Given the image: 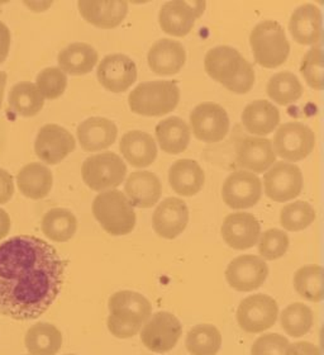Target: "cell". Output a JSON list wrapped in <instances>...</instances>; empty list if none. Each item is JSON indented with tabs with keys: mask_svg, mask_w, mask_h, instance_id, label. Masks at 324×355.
Instances as JSON below:
<instances>
[{
	"mask_svg": "<svg viewBox=\"0 0 324 355\" xmlns=\"http://www.w3.org/2000/svg\"><path fill=\"white\" fill-rule=\"evenodd\" d=\"M65 263L52 245L21 235L0 245V313L35 320L59 296Z\"/></svg>",
	"mask_w": 324,
	"mask_h": 355,
	"instance_id": "obj_1",
	"label": "cell"
},
{
	"mask_svg": "<svg viewBox=\"0 0 324 355\" xmlns=\"http://www.w3.org/2000/svg\"><path fill=\"white\" fill-rule=\"evenodd\" d=\"M108 330L118 339H129L140 333L142 326L152 313L147 298L134 291H119L108 302Z\"/></svg>",
	"mask_w": 324,
	"mask_h": 355,
	"instance_id": "obj_2",
	"label": "cell"
},
{
	"mask_svg": "<svg viewBox=\"0 0 324 355\" xmlns=\"http://www.w3.org/2000/svg\"><path fill=\"white\" fill-rule=\"evenodd\" d=\"M180 102V89L175 82L142 83L133 89L128 104L133 113L146 117H161L174 111Z\"/></svg>",
	"mask_w": 324,
	"mask_h": 355,
	"instance_id": "obj_3",
	"label": "cell"
},
{
	"mask_svg": "<svg viewBox=\"0 0 324 355\" xmlns=\"http://www.w3.org/2000/svg\"><path fill=\"white\" fill-rule=\"evenodd\" d=\"M93 214L111 236H125L136 227V212L125 193L111 189L99 193L93 203Z\"/></svg>",
	"mask_w": 324,
	"mask_h": 355,
	"instance_id": "obj_4",
	"label": "cell"
},
{
	"mask_svg": "<svg viewBox=\"0 0 324 355\" xmlns=\"http://www.w3.org/2000/svg\"><path fill=\"white\" fill-rule=\"evenodd\" d=\"M250 44L256 62L266 69L281 67L290 53L285 31L279 23L270 19L258 23L252 30Z\"/></svg>",
	"mask_w": 324,
	"mask_h": 355,
	"instance_id": "obj_5",
	"label": "cell"
},
{
	"mask_svg": "<svg viewBox=\"0 0 324 355\" xmlns=\"http://www.w3.org/2000/svg\"><path fill=\"white\" fill-rule=\"evenodd\" d=\"M82 180L91 191L105 192L123 183L127 166L114 153H102L88 157L81 168Z\"/></svg>",
	"mask_w": 324,
	"mask_h": 355,
	"instance_id": "obj_6",
	"label": "cell"
},
{
	"mask_svg": "<svg viewBox=\"0 0 324 355\" xmlns=\"http://www.w3.org/2000/svg\"><path fill=\"white\" fill-rule=\"evenodd\" d=\"M273 146L276 156L296 163L310 155L316 146V135L302 122H287L278 128Z\"/></svg>",
	"mask_w": 324,
	"mask_h": 355,
	"instance_id": "obj_7",
	"label": "cell"
},
{
	"mask_svg": "<svg viewBox=\"0 0 324 355\" xmlns=\"http://www.w3.org/2000/svg\"><path fill=\"white\" fill-rule=\"evenodd\" d=\"M183 334V326L179 318L160 311L150 316L141 331V341L154 353H168L177 347V341Z\"/></svg>",
	"mask_w": 324,
	"mask_h": 355,
	"instance_id": "obj_8",
	"label": "cell"
},
{
	"mask_svg": "<svg viewBox=\"0 0 324 355\" xmlns=\"http://www.w3.org/2000/svg\"><path fill=\"white\" fill-rule=\"evenodd\" d=\"M278 315L279 307L273 297L260 293L244 298L240 304L237 322L246 333H264L275 325Z\"/></svg>",
	"mask_w": 324,
	"mask_h": 355,
	"instance_id": "obj_9",
	"label": "cell"
},
{
	"mask_svg": "<svg viewBox=\"0 0 324 355\" xmlns=\"http://www.w3.org/2000/svg\"><path fill=\"white\" fill-rule=\"evenodd\" d=\"M262 183L260 178L251 171H238L232 173L223 183L222 198L233 209L253 207L261 200Z\"/></svg>",
	"mask_w": 324,
	"mask_h": 355,
	"instance_id": "obj_10",
	"label": "cell"
},
{
	"mask_svg": "<svg viewBox=\"0 0 324 355\" xmlns=\"http://www.w3.org/2000/svg\"><path fill=\"white\" fill-rule=\"evenodd\" d=\"M206 3L172 0L162 6L159 23L161 30L174 37H184L190 33L195 21L204 13Z\"/></svg>",
	"mask_w": 324,
	"mask_h": 355,
	"instance_id": "obj_11",
	"label": "cell"
},
{
	"mask_svg": "<svg viewBox=\"0 0 324 355\" xmlns=\"http://www.w3.org/2000/svg\"><path fill=\"white\" fill-rule=\"evenodd\" d=\"M190 126L198 140L219 142L229 131L228 114L219 104L201 103L190 113Z\"/></svg>",
	"mask_w": 324,
	"mask_h": 355,
	"instance_id": "obj_12",
	"label": "cell"
},
{
	"mask_svg": "<svg viewBox=\"0 0 324 355\" xmlns=\"http://www.w3.org/2000/svg\"><path fill=\"white\" fill-rule=\"evenodd\" d=\"M265 194L275 202H287L296 198L303 189V173L295 164H273L264 177Z\"/></svg>",
	"mask_w": 324,
	"mask_h": 355,
	"instance_id": "obj_13",
	"label": "cell"
},
{
	"mask_svg": "<svg viewBox=\"0 0 324 355\" xmlns=\"http://www.w3.org/2000/svg\"><path fill=\"white\" fill-rule=\"evenodd\" d=\"M269 275L265 260L256 255H241L232 260L226 270L229 286L238 292H252L260 288Z\"/></svg>",
	"mask_w": 324,
	"mask_h": 355,
	"instance_id": "obj_14",
	"label": "cell"
},
{
	"mask_svg": "<svg viewBox=\"0 0 324 355\" xmlns=\"http://www.w3.org/2000/svg\"><path fill=\"white\" fill-rule=\"evenodd\" d=\"M100 85L111 93H123L137 80V67L131 58L122 53L105 56L96 70Z\"/></svg>",
	"mask_w": 324,
	"mask_h": 355,
	"instance_id": "obj_15",
	"label": "cell"
},
{
	"mask_svg": "<svg viewBox=\"0 0 324 355\" xmlns=\"http://www.w3.org/2000/svg\"><path fill=\"white\" fill-rule=\"evenodd\" d=\"M74 136L59 125H46L35 141L36 155L48 165H56L66 159L75 150Z\"/></svg>",
	"mask_w": 324,
	"mask_h": 355,
	"instance_id": "obj_16",
	"label": "cell"
},
{
	"mask_svg": "<svg viewBox=\"0 0 324 355\" xmlns=\"http://www.w3.org/2000/svg\"><path fill=\"white\" fill-rule=\"evenodd\" d=\"M246 61L236 49L218 46L206 52L204 67L206 74L227 89L241 74Z\"/></svg>",
	"mask_w": 324,
	"mask_h": 355,
	"instance_id": "obj_17",
	"label": "cell"
},
{
	"mask_svg": "<svg viewBox=\"0 0 324 355\" xmlns=\"http://www.w3.org/2000/svg\"><path fill=\"white\" fill-rule=\"evenodd\" d=\"M223 240L235 250H247L258 244L261 225L252 214L237 212L227 216L221 227Z\"/></svg>",
	"mask_w": 324,
	"mask_h": 355,
	"instance_id": "obj_18",
	"label": "cell"
},
{
	"mask_svg": "<svg viewBox=\"0 0 324 355\" xmlns=\"http://www.w3.org/2000/svg\"><path fill=\"white\" fill-rule=\"evenodd\" d=\"M189 222V209L184 200L170 197L157 206L152 225L156 234L162 239L174 240L184 232Z\"/></svg>",
	"mask_w": 324,
	"mask_h": 355,
	"instance_id": "obj_19",
	"label": "cell"
},
{
	"mask_svg": "<svg viewBox=\"0 0 324 355\" xmlns=\"http://www.w3.org/2000/svg\"><path fill=\"white\" fill-rule=\"evenodd\" d=\"M276 162L273 141L264 137H244L237 144V163L251 173H265Z\"/></svg>",
	"mask_w": 324,
	"mask_h": 355,
	"instance_id": "obj_20",
	"label": "cell"
},
{
	"mask_svg": "<svg viewBox=\"0 0 324 355\" xmlns=\"http://www.w3.org/2000/svg\"><path fill=\"white\" fill-rule=\"evenodd\" d=\"M78 8L81 17L98 28L111 30L120 26L128 15V3L125 1H79Z\"/></svg>",
	"mask_w": 324,
	"mask_h": 355,
	"instance_id": "obj_21",
	"label": "cell"
},
{
	"mask_svg": "<svg viewBox=\"0 0 324 355\" xmlns=\"http://www.w3.org/2000/svg\"><path fill=\"white\" fill-rule=\"evenodd\" d=\"M148 67L160 76H170L177 74L186 61V52L184 46L172 41L169 38H163L152 44L147 55Z\"/></svg>",
	"mask_w": 324,
	"mask_h": 355,
	"instance_id": "obj_22",
	"label": "cell"
},
{
	"mask_svg": "<svg viewBox=\"0 0 324 355\" xmlns=\"http://www.w3.org/2000/svg\"><path fill=\"white\" fill-rule=\"evenodd\" d=\"M76 133L81 148L89 153H94L111 148L117 140L118 128L111 119L91 117L81 122Z\"/></svg>",
	"mask_w": 324,
	"mask_h": 355,
	"instance_id": "obj_23",
	"label": "cell"
},
{
	"mask_svg": "<svg viewBox=\"0 0 324 355\" xmlns=\"http://www.w3.org/2000/svg\"><path fill=\"white\" fill-rule=\"evenodd\" d=\"M125 192L132 206L151 208L161 198V182L151 171H133L125 180Z\"/></svg>",
	"mask_w": 324,
	"mask_h": 355,
	"instance_id": "obj_24",
	"label": "cell"
},
{
	"mask_svg": "<svg viewBox=\"0 0 324 355\" xmlns=\"http://www.w3.org/2000/svg\"><path fill=\"white\" fill-rule=\"evenodd\" d=\"M289 31L295 42L304 46L319 44L322 38V13L313 4L296 8L289 21Z\"/></svg>",
	"mask_w": 324,
	"mask_h": 355,
	"instance_id": "obj_25",
	"label": "cell"
},
{
	"mask_svg": "<svg viewBox=\"0 0 324 355\" xmlns=\"http://www.w3.org/2000/svg\"><path fill=\"white\" fill-rule=\"evenodd\" d=\"M206 174L199 164L190 159H181L171 165L169 171L170 187L183 197H192L201 191Z\"/></svg>",
	"mask_w": 324,
	"mask_h": 355,
	"instance_id": "obj_26",
	"label": "cell"
},
{
	"mask_svg": "<svg viewBox=\"0 0 324 355\" xmlns=\"http://www.w3.org/2000/svg\"><path fill=\"white\" fill-rule=\"evenodd\" d=\"M119 150L125 160L134 168H147L157 157V146L154 137L147 132L129 131L119 142Z\"/></svg>",
	"mask_w": 324,
	"mask_h": 355,
	"instance_id": "obj_27",
	"label": "cell"
},
{
	"mask_svg": "<svg viewBox=\"0 0 324 355\" xmlns=\"http://www.w3.org/2000/svg\"><path fill=\"white\" fill-rule=\"evenodd\" d=\"M279 123L280 112L271 102L258 99L243 110L242 125L252 135H270Z\"/></svg>",
	"mask_w": 324,
	"mask_h": 355,
	"instance_id": "obj_28",
	"label": "cell"
},
{
	"mask_svg": "<svg viewBox=\"0 0 324 355\" xmlns=\"http://www.w3.org/2000/svg\"><path fill=\"white\" fill-rule=\"evenodd\" d=\"M156 139L163 153L179 155L189 146L192 131L184 119L169 117L156 126Z\"/></svg>",
	"mask_w": 324,
	"mask_h": 355,
	"instance_id": "obj_29",
	"label": "cell"
},
{
	"mask_svg": "<svg viewBox=\"0 0 324 355\" xmlns=\"http://www.w3.org/2000/svg\"><path fill=\"white\" fill-rule=\"evenodd\" d=\"M17 184L24 197L42 200L51 192L53 175L42 164L30 163L23 166L17 174Z\"/></svg>",
	"mask_w": 324,
	"mask_h": 355,
	"instance_id": "obj_30",
	"label": "cell"
},
{
	"mask_svg": "<svg viewBox=\"0 0 324 355\" xmlns=\"http://www.w3.org/2000/svg\"><path fill=\"white\" fill-rule=\"evenodd\" d=\"M99 55L93 46L84 42L69 44L60 52L59 69L65 74L80 76L89 74L98 62Z\"/></svg>",
	"mask_w": 324,
	"mask_h": 355,
	"instance_id": "obj_31",
	"label": "cell"
},
{
	"mask_svg": "<svg viewBox=\"0 0 324 355\" xmlns=\"http://www.w3.org/2000/svg\"><path fill=\"white\" fill-rule=\"evenodd\" d=\"M24 345L30 355H56L62 347V334L52 324L38 322L27 330Z\"/></svg>",
	"mask_w": 324,
	"mask_h": 355,
	"instance_id": "obj_32",
	"label": "cell"
},
{
	"mask_svg": "<svg viewBox=\"0 0 324 355\" xmlns=\"http://www.w3.org/2000/svg\"><path fill=\"white\" fill-rule=\"evenodd\" d=\"M42 232L55 243L71 240L78 230V220L66 208H52L42 218Z\"/></svg>",
	"mask_w": 324,
	"mask_h": 355,
	"instance_id": "obj_33",
	"label": "cell"
},
{
	"mask_svg": "<svg viewBox=\"0 0 324 355\" xmlns=\"http://www.w3.org/2000/svg\"><path fill=\"white\" fill-rule=\"evenodd\" d=\"M44 98L36 84L22 82L15 84L9 93V107L15 114L33 117L42 111Z\"/></svg>",
	"mask_w": 324,
	"mask_h": 355,
	"instance_id": "obj_34",
	"label": "cell"
},
{
	"mask_svg": "<svg viewBox=\"0 0 324 355\" xmlns=\"http://www.w3.org/2000/svg\"><path fill=\"white\" fill-rule=\"evenodd\" d=\"M266 93L275 103L289 105L302 98L303 85L296 75L290 71H281L270 78Z\"/></svg>",
	"mask_w": 324,
	"mask_h": 355,
	"instance_id": "obj_35",
	"label": "cell"
},
{
	"mask_svg": "<svg viewBox=\"0 0 324 355\" xmlns=\"http://www.w3.org/2000/svg\"><path fill=\"white\" fill-rule=\"evenodd\" d=\"M185 345L192 355H217L221 350L222 335L215 326L200 324L190 329Z\"/></svg>",
	"mask_w": 324,
	"mask_h": 355,
	"instance_id": "obj_36",
	"label": "cell"
},
{
	"mask_svg": "<svg viewBox=\"0 0 324 355\" xmlns=\"http://www.w3.org/2000/svg\"><path fill=\"white\" fill-rule=\"evenodd\" d=\"M280 322L282 330L287 335L302 338L312 330L314 322L313 311L302 302L289 304L280 315Z\"/></svg>",
	"mask_w": 324,
	"mask_h": 355,
	"instance_id": "obj_37",
	"label": "cell"
},
{
	"mask_svg": "<svg viewBox=\"0 0 324 355\" xmlns=\"http://www.w3.org/2000/svg\"><path fill=\"white\" fill-rule=\"evenodd\" d=\"M295 291L299 296L309 302H321L323 300L322 268L305 266L296 270L294 275Z\"/></svg>",
	"mask_w": 324,
	"mask_h": 355,
	"instance_id": "obj_38",
	"label": "cell"
},
{
	"mask_svg": "<svg viewBox=\"0 0 324 355\" xmlns=\"http://www.w3.org/2000/svg\"><path fill=\"white\" fill-rule=\"evenodd\" d=\"M316 220V211L308 202L295 200L281 209L280 225L291 232H298L309 227Z\"/></svg>",
	"mask_w": 324,
	"mask_h": 355,
	"instance_id": "obj_39",
	"label": "cell"
},
{
	"mask_svg": "<svg viewBox=\"0 0 324 355\" xmlns=\"http://www.w3.org/2000/svg\"><path fill=\"white\" fill-rule=\"evenodd\" d=\"M289 237L284 231L270 229L265 231L258 241V254L264 260H276L282 258L289 249Z\"/></svg>",
	"mask_w": 324,
	"mask_h": 355,
	"instance_id": "obj_40",
	"label": "cell"
},
{
	"mask_svg": "<svg viewBox=\"0 0 324 355\" xmlns=\"http://www.w3.org/2000/svg\"><path fill=\"white\" fill-rule=\"evenodd\" d=\"M36 87L46 99H57L66 90V74L59 67H46L37 75Z\"/></svg>",
	"mask_w": 324,
	"mask_h": 355,
	"instance_id": "obj_41",
	"label": "cell"
},
{
	"mask_svg": "<svg viewBox=\"0 0 324 355\" xmlns=\"http://www.w3.org/2000/svg\"><path fill=\"white\" fill-rule=\"evenodd\" d=\"M323 59L321 44H314L303 58L300 73L310 88L322 90L323 88Z\"/></svg>",
	"mask_w": 324,
	"mask_h": 355,
	"instance_id": "obj_42",
	"label": "cell"
},
{
	"mask_svg": "<svg viewBox=\"0 0 324 355\" xmlns=\"http://www.w3.org/2000/svg\"><path fill=\"white\" fill-rule=\"evenodd\" d=\"M290 343L279 334H266L253 343L252 355H285Z\"/></svg>",
	"mask_w": 324,
	"mask_h": 355,
	"instance_id": "obj_43",
	"label": "cell"
},
{
	"mask_svg": "<svg viewBox=\"0 0 324 355\" xmlns=\"http://www.w3.org/2000/svg\"><path fill=\"white\" fill-rule=\"evenodd\" d=\"M255 79H256L255 70L250 62L246 61L241 74L238 75L236 80L232 83L227 89L235 94H246L250 92L251 89L253 88Z\"/></svg>",
	"mask_w": 324,
	"mask_h": 355,
	"instance_id": "obj_44",
	"label": "cell"
},
{
	"mask_svg": "<svg viewBox=\"0 0 324 355\" xmlns=\"http://www.w3.org/2000/svg\"><path fill=\"white\" fill-rule=\"evenodd\" d=\"M15 193V182L10 173L0 169V205L7 203L13 197Z\"/></svg>",
	"mask_w": 324,
	"mask_h": 355,
	"instance_id": "obj_45",
	"label": "cell"
},
{
	"mask_svg": "<svg viewBox=\"0 0 324 355\" xmlns=\"http://www.w3.org/2000/svg\"><path fill=\"white\" fill-rule=\"evenodd\" d=\"M285 355H321V352L317 345L309 341H299L289 345Z\"/></svg>",
	"mask_w": 324,
	"mask_h": 355,
	"instance_id": "obj_46",
	"label": "cell"
},
{
	"mask_svg": "<svg viewBox=\"0 0 324 355\" xmlns=\"http://www.w3.org/2000/svg\"><path fill=\"white\" fill-rule=\"evenodd\" d=\"M10 31L3 22H0V65L6 61L10 47Z\"/></svg>",
	"mask_w": 324,
	"mask_h": 355,
	"instance_id": "obj_47",
	"label": "cell"
},
{
	"mask_svg": "<svg viewBox=\"0 0 324 355\" xmlns=\"http://www.w3.org/2000/svg\"><path fill=\"white\" fill-rule=\"evenodd\" d=\"M10 217L7 214V211H4L3 208H0V240H3L4 237L7 236L10 231Z\"/></svg>",
	"mask_w": 324,
	"mask_h": 355,
	"instance_id": "obj_48",
	"label": "cell"
},
{
	"mask_svg": "<svg viewBox=\"0 0 324 355\" xmlns=\"http://www.w3.org/2000/svg\"><path fill=\"white\" fill-rule=\"evenodd\" d=\"M27 7H30V9H33L35 12H42L46 10L47 8L51 7L52 1H47V3H39V1H30V3H26Z\"/></svg>",
	"mask_w": 324,
	"mask_h": 355,
	"instance_id": "obj_49",
	"label": "cell"
},
{
	"mask_svg": "<svg viewBox=\"0 0 324 355\" xmlns=\"http://www.w3.org/2000/svg\"><path fill=\"white\" fill-rule=\"evenodd\" d=\"M6 85H7V74H6L4 71H0V108H1V105H3Z\"/></svg>",
	"mask_w": 324,
	"mask_h": 355,
	"instance_id": "obj_50",
	"label": "cell"
},
{
	"mask_svg": "<svg viewBox=\"0 0 324 355\" xmlns=\"http://www.w3.org/2000/svg\"><path fill=\"white\" fill-rule=\"evenodd\" d=\"M65 355H78V354H65Z\"/></svg>",
	"mask_w": 324,
	"mask_h": 355,
	"instance_id": "obj_51",
	"label": "cell"
}]
</instances>
